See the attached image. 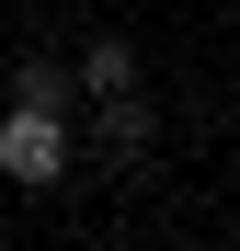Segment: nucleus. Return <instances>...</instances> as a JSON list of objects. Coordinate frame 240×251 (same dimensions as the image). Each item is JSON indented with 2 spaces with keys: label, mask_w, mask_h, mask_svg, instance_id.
Listing matches in <instances>:
<instances>
[{
  "label": "nucleus",
  "mask_w": 240,
  "mask_h": 251,
  "mask_svg": "<svg viewBox=\"0 0 240 251\" xmlns=\"http://www.w3.org/2000/svg\"><path fill=\"white\" fill-rule=\"evenodd\" d=\"M149 137H160V114H149L137 80H126V92H103V160H137Z\"/></svg>",
  "instance_id": "2"
},
{
  "label": "nucleus",
  "mask_w": 240,
  "mask_h": 251,
  "mask_svg": "<svg viewBox=\"0 0 240 251\" xmlns=\"http://www.w3.org/2000/svg\"><path fill=\"white\" fill-rule=\"evenodd\" d=\"M12 103H80V69H46V57H23V69H12Z\"/></svg>",
  "instance_id": "4"
},
{
  "label": "nucleus",
  "mask_w": 240,
  "mask_h": 251,
  "mask_svg": "<svg viewBox=\"0 0 240 251\" xmlns=\"http://www.w3.org/2000/svg\"><path fill=\"white\" fill-rule=\"evenodd\" d=\"M126 80H137V46H126V34H92V46H80V92H126Z\"/></svg>",
  "instance_id": "3"
},
{
  "label": "nucleus",
  "mask_w": 240,
  "mask_h": 251,
  "mask_svg": "<svg viewBox=\"0 0 240 251\" xmlns=\"http://www.w3.org/2000/svg\"><path fill=\"white\" fill-rule=\"evenodd\" d=\"M0 183H23V194L69 183V103H12L0 114Z\"/></svg>",
  "instance_id": "1"
}]
</instances>
